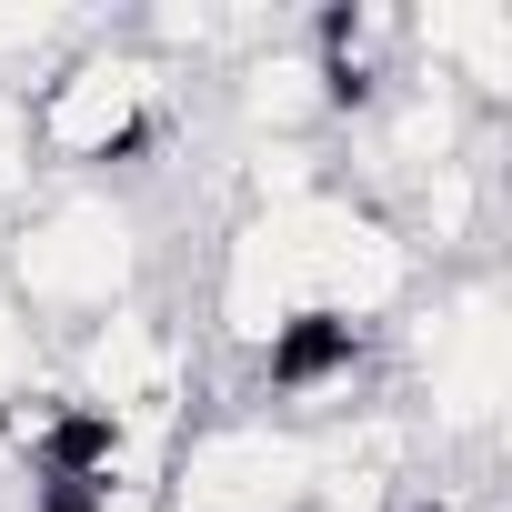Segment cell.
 <instances>
[{
  "label": "cell",
  "instance_id": "cell-4",
  "mask_svg": "<svg viewBox=\"0 0 512 512\" xmlns=\"http://www.w3.org/2000/svg\"><path fill=\"white\" fill-rule=\"evenodd\" d=\"M322 482H332V432H302L262 402H231L171 442L151 512H312Z\"/></svg>",
  "mask_w": 512,
  "mask_h": 512
},
{
  "label": "cell",
  "instance_id": "cell-2",
  "mask_svg": "<svg viewBox=\"0 0 512 512\" xmlns=\"http://www.w3.org/2000/svg\"><path fill=\"white\" fill-rule=\"evenodd\" d=\"M151 262H161L151 211L111 181H61L0 231V282H11V302L31 312L41 342H71V332L111 322L121 302H141Z\"/></svg>",
  "mask_w": 512,
  "mask_h": 512
},
{
  "label": "cell",
  "instance_id": "cell-1",
  "mask_svg": "<svg viewBox=\"0 0 512 512\" xmlns=\"http://www.w3.org/2000/svg\"><path fill=\"white\" fill-rule=\"evenodd\" d=\"M382 382H392V402H402L412 442L492 462V442H502V402H512L502 262L432 272V282H422V302L382 332Z\"/></svg>",
  "mask_w": 512,
  "mask_h": 512
},
{
  "label": "cell",
  "instance_id": "cell-6",
  "mask_svg": "<svg viewBox=\"0 0 512 512\" xmlns=\"http://www.w3.org/2000/svg\"><path fill=\"white\" fill-rule=\"evenodd\" d=\"M402 61L432 71L442 91H462L482 121L512 111V11L502 0H432V11H402Z\"/></svg>",
  "mask_w": 512,
  "mask_h": 512
},
{
  "label": "cell",
  "instance_id": "cell-3",
  "mask_svg": "<svg viewBox=\"0 0 512 512\" xmlns=\"http://www.w3.org/2000/svg\"><path fill=\"white\" fill-rule=\"evenodd\" d=\"M191 81L171 61H151L131 31H91L81 51H61L31 81V131H41V171L61 181H111L141 151H161L181 131Z\"/></svg>",
  "mask_w": 512,
  "mask_h": 512
},
{
  "label": "cell",
  "instance_id": "cell-5",
  "mask_svg": "<svg viewBox=\"0 0 512 512\" xmlns=\"http://www.w3.org/2000/svg\"><path fill=\"white\" fill-rule=\"evenodd\" d=\"M221 111L241 141H332V81H322L302 21H282L272 41H251L221 71Z\"/></svg>",
  "mask_w": 512,
  "mask_h": 512
},
{
  "label": "cell",
  "instance_id": "cell-7",
  "mask_svg": "<svg viewBox=\"0 0 512 512\" xmlns=\"http://www.w3.org/2000/svg\"><path fill=\"white\" fill-rule=\"evenodd\" d=\"M41 191H51V171H41L31 91H11V81H0V221H21V211H31Z\"/></svg>",
  "mask_w": 512,
  "mask_h": 512
}]
</instances>
